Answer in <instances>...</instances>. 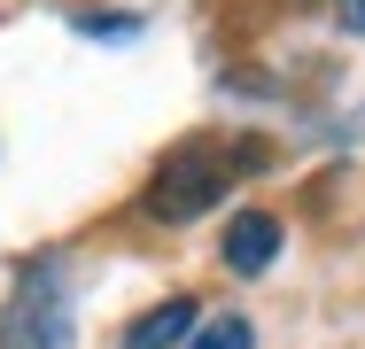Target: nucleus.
Returning a JSON list of instances; mask_svg holds the SVG:
<instances>
[{"label": "nucleus", "instance_id": "3", "mask_svg": "<svg viewBox=\"0 0 365 349\" xmlns=\"http://www.w3.org/2000/svg\"><path fill=\"white\" fill-rule=\"evenodd\" d=\"M225 272H241V279H257L272 256H280V217H264V209H241L233 225H225Z\"/></svg>", "mask_w": 365, "mask_h": 349}, {"label": "nucleus", "instance_id": "1", "mask_svg": "<svg viewBox=\"0 0 365 349\" xmlns=\"http://www.w3.org/2000/svg\"><path fill=\"white\" fill-rule=\"evenodd\" d=\"M0 349H71V279L55 256H39L16 279V303L0 318Z\"/></svg>", "mask_w": 365, "mask_h": 349}, {"label": "nucleus", "instance_id": "2", "mask_svg": "<svg viewBox=\"0 0 365 349\" xmlns=\"http://www.w3.org/2000/svg\"><path fill=\"white\" fill-rule=\"evenodd\" d=\"M225 163L210 147H179V155H163L155 163V179H148V217H163V225H187V217H202L210 202H225Z\"/></svg>", "mask_w": 365, "mask_h": 349}, {"label": "nucleus", "instance_id": "4", "mask_svg": "<svg viewBox=\"0 0 365 349\" xmlns=\"http://www.w3.org/2000/svg\"><path fill=\"white\" fill-rule=\"evenodd\" d=\"M195 326H202V303H195V295H171V303H155L148 318H133L125 349H187Z\"/></svg>", "mask_w": 365, "mask_h": 349}, {"label": "nucleus", "instance_id": "5", "mask_svg": "<svg viewBox=\"0 0 365 349\" xmlns=\"http://www.w3.org/2000/svg\"><path fill=\"white\" fill-rule=\"evenodd\" d=\"M187 349H257V334H249V318H210V326H195Z\"/></svg>", "mask_w": 365, "mask_h": 349}, {"label": "nucleus", "instance_id": "6", "mask_svg": "<svg viewBox=\"0 0 365 349\" xmlns=\"http://www.w3.org/2000/svg\"><path fill=\"white\" fill-rule=\"evenodd\" d=\"M78 31H86V39H133L140 24H133V16H86Z\"/></svg>", "mask_w": 365, "mask_h": 349}, {"label": "nucleus", "instance_id": "7", "mask_svg": "<svg viewBox=\"0 0 365 349\" xmlns=\"http://www.w3.org/2000/svg\"><path fill=\"white\" fill-rule=\"evenodd\" d=\"M334 16H342L350 31H365V0H334Z\"/></svg>", "mask_w": 365, "mask_h": 349}]
</instances>
